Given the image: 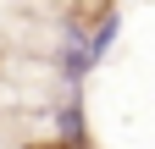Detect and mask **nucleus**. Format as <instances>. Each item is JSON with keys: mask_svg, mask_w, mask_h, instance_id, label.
Wrapping results in <instances>:
<instances>
[{"mask_svg": "<svg viewBox=\"0 0 155 149\" xmlns=\"http://www.w3.org/2000/svg\"><path fill=\"white\" fill-rule=\"evenodd\" d=\"M28 149H89V144H61L55 138V144H28Z\"/></svg>", "mask_w": 155, "mask_h": 149, "instance_id": "nucleus-1", "label": "nucleus"}]
</instances>
